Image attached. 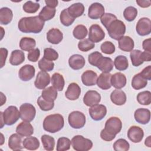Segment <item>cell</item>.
Listing matches in <instances>:
<instances>
[{
  "label": "cell",
  "instance_id": "6da1fadb",
  "mask_svg": "<svg viewBox=\"0 0 151 151\" xmlns=\"http://www.w3.org/2000/svg\"><path fill=\"white\" fill-rule=\"evenodd\" d=\"M44 26V21L39 16L23 17L18 22V27L24 33L40 32Z\"/></svg>",
  "mask_w": 151,
  "mask_h": 151
},
{
  "label": "cell",
  "instance_id": "7a4b0ae2",
  "mask_svg": "<svg viewBox=\"0 0 151 151\" xmlns=\"http://www.w3.org/2000/svg\"><path fill=\"white\" fill-rule=\"evenodd\" d=\"M122 123L117 117H111L105 123L104 128L101 131L100 137L105 141L113 140L122 130Z\"/></svg>",
  "mask_w": 151,
  "mask_h": 151
},
{
  "label": "cell",
  "instance_id": "3957f363",
  "mask_svg": "<svg viewBox=\"0 0 151 151\" xmlns=\"http://www.w3.org/2000/svg\"><path fill=\"white\" fill-rule=\"evenodd\" d=\"M64 125L63 116L60 114H50L45 117L43 121L44 129L51 133H56L63 129Z\"/></svg>",
  "mask_w": 151,
  "mask_h": 151
},
{
  "label": "cell",
  "instance_id": "277c9868",
  "mask_svg": "<svg viewBox=\"0 0 151 151\" xmlns=\"http://www.w3.org/2000/svg\"><path fill=\"white\" fill-rule=\"evenodd\" d=\"M106 29L111 38L118 40L125 34L126 25L123 21L117 19L114 20Z\"/></svg>",
  "mask_w": 151,
  "mask_h": 151
},
{
  "label": "cell",
  "instance_id": "5b68a950",
  "mask_svg": "<svg viewBox=\"0 0 151 151\" xmlns=\"http://www.w3.org/2000/svg\"><path fill=\"white\" fill-rule=\"evenodd\" d=\"M1 117H2L4 124L11 126L15 123L20 117V113L16 106H10L4 111L0 112Z\"/></svg>",
  "mask_w": 151,
  "mask_h": 151
},
{
  "label": "cell",
  "instance_id": "8992f818",
  "mask_svg": "<svg viewBox=\"0 0 151 151\" xmlns=\"http://www.w3.org/2000/svg\"><path fill=\"white\" fill-rule=\"evenodd\" d=\"M71 144L73 148L77 151H87L93 147L91 140L84 137L81 135L74 136L71 140Z\"/></svg>",
  "mask_w": 151,
  "mask_h": 151
},
{
  "label": "cell",
  "instance_id": "52a82bcc",
  "mask_svg": "<svg viewBox=\"0 0 151 151\" xmlns=\"http://www.w3.org/2000/svg\"><path fill=\"white\" fill-rule=\"evenodd\" d=\"M68 121L70 126L73 129H81L86 124L85 115L79 111H74L68 115Z\"/></svg>",
  "mask_w": 151,
  "mask_h": 151
},
{
  "label": "cell",
  "instance_id": "ba28073f",
  "mask_svg": "<svg viewBox=\"0 0 151 151\" xmlns=\"http://www.w3.org/2000/svg\"><path fill=\"white\" fill-rule=\"evenodd\" d=\"M20 118L24 122H30L34 120L36 114L35 107L30 103H24L19 107Z\"/></svg>",
  "mask_w": 151,
  "mask_h": 151
},
{
  "label": "cell",
  "instance_id": "9c48e42d",
  "mask_svg": "<svg viewBox=\"0 0 151 151\" xmlns=\"http://www.w3.org/2000/svg\"><path fill=\"white\" fill-rule=\"evenodd\" d=\"M91 118L95 121L102 120L107 114V108L103 104H96L91 106L88 109Z\"/></svg>",
  "mask_w": 151,
  "mask_h": 151
},
{
  "label": "cell",
  "instance_id": "30bf717a",
  "mask_svg": "<svg viewBox=\"0 0 151 151\" xmlns=\"http://www.w3.org/2000/svg\"><path fill=\"white\" fill-rule=\"evenodd\" d=\"M105 37V33L98 24H93L89 28L88 39L93 42H99Z\"/></svg>",
  "mask_w": 151,
  "mask_h": 151
},
{
  "label": "cell",
  "instance_id": "8fae6325",
  "mask_svg": "<svg viewBox=\"0 0 151 151\" xmlns=\"http://www.w3.org/2000/svg\"><path fill=\"white\" fill-rule=\"evenodd\" d=\"M136 29L137 33L141 36L150 34L151 32V21L149 18L143 17L137 21Z\"/></svg>",
  "mask_w": 151,
  "mask_h": 151
},
{
  "label": "cell",
  "instance_id": "7c38bea8",
  "mask_svg": "<svg viewBox=\"0 0 151 151\" xmlns=\"http://www.w3.org/2000/svg\"><path fill=\"white\" fill-rule=\"evenodd\" d=\"M104 14V8L103 5L99 2L93 3L88 8V16L93 19L100 18Z\"/></svg>",
  "mask_w": 151,
  "mask_h": 151
},
{
  "label": "cell",
  "instance_id": "4fadbf2b",
  "mask_svg": "<svg viewBox=\"0 0 151 151\" xmlns=\"http://www.w3.org/2000/svg\"><path fill=\"white\" fill-rule=\"evenodd\" d=\"M101 101L100 94L95 90H88L83 97L84 103L88 107L97 104Z\"/></svg>",
  "mask_w": 151,
  "mask_h": 151
},
{
  "label": "cell",
  "instance_id": "5bb4252c",
  "mask_svg": "<svg viewBox=\"0 0 151 151\" xmlns=\"http://www.w3.org/2000/svg\"><path fill=\"white\" fill-rule=\"evenodd\" d=\"M35 73V69L34 67L30 64H26L19 69L18 76L22 81H28L34 77Z\"/></svg>",
  "mask_w": 151,
  "mask_h": 151
},
{
  "label": "cell",
  "instance_id": "9a60e30c",
  "mask_svg": "<svg viewBox=\"0 0 151 151\" xmlns=\"http://www.w3.org/2000/svg\"><path fill=\"white\" fill-rule=\"evenodd\" d=\"M50 76L47 72L41 71L37 75L34 85L38 89H44L50 84Z\"/></svg>",
  "mask_w": 151,
  "mask_h": 151
},
{
  "label": "cell",
  "instance_id": "2e32d148",
  "mask_svg": "<svg viewBox=\"0 0 151 151\" xmlns=\"http://www.w3.org/2000/svg\"><path fill=\"white\" fill-rule=\"evenodd\" d=\"M143 130L139 126H132L127 131V137L133 143H139L143 139Z\"/></svg>",
  "mask_w": 151,
  "mask_h": 151
},
{
  "label": "cell",
  "instance_id": "e0dca14e",
  "mask_svg": "<svg viewBox=\"0 0 151 151\" xmlns=\"http://www.w3.org/2000/svg\"><path fill=\"white\" fill-rule=\"evenodd\" d=\"M136 121L140 124H146L148 123L150 119V111L147 109H137L134 114Z\"/></svg>",
  "mask_w": 151,
  "mask_h": 151
},
{
  "label": "cell",
  "instance_id": "ac0fdd59",
  "mask_svg": "<svg viewBox=\"0 0 151 151\" xmlns=\"http://www.w3.org/2000/svg\"><path fill=\"white\" fill-rule=\"evenodd\" d=\"M81 94V88L76 83H70L65 93L67 99L70 100H76L78 99Z\"/></svg>",
  "mask_w": 151,
  "mask_h": 151
},
{
  "label": "cell",
  "instance_id": "d6986e66",
  "mask_svg": "<svg viewBox=\"0 0 151 151\" xmlns=\"http://www.w3.org/2000/svg\"><path fill=\"white\" fill-rule=\"evenodd\" d=\"M16 132L21 137H28L34 133V128L29 122H22L17 126Z\"/></svg>",
  "mask_w": 151,
  "mask_h": 151
},
{
  "label": "cell",
  "instance_id": "ffe728a7",
  "mask_svg": "<svg viewBox=\"0 0 151 151\" xmlns=\"http://www.w3.org/2000/svg\"><path fill=\"white\" fill-rule=\"evenodd\" d=\"M68 64L72 69L78 70L84 67L86 64V61L81 55L74 54L69 58Z\"/></svg>",
  "mask_w": 151,
  "mask_h": 151
},
{
  "label": "cell",
  "instance_id": "44dd1931",
  "mask_svg": "<svg viewBox=\"0 0 151 151\" xmlns=\"http://www.w3.org/2000/svg\"><path fill=\"white\" fill-rule=\"evenodd\" d=\"M97 74L93 70H86L81 75V81L86 86H94L97 83Z\"/></svg>",
  "mask_w": 151,
  "mask_h": 151
},
{
  "label": "cell",
  "instance_id": "7402d4cb",
  "mask_svg": "<svg viewBox=\"0 0 151 151\" xmlns=\"http://www.w3.org/2000/svg\"><path fill=\"white\" fill-rule=\"evenodd\" d=\"M111 85L116 89H120L126 84V77L122 73H116L111 76Z\"/></svg>",
  "mask_w": 151,
  "mask_h": 151
},
{
  "label": "cell",
  "instance_id": "603a6c76",
  "mask_svg": "<svg viewBox=\"0 0 151 151\" xmlns=\"http://www.w3.org/2000/svg\"><path fill=\"white\" fill-rule=\"evenodd\" d=\"M63 38L62 32L58 28H52L47 33V39L48 41L52 44H59Z\"/></svg>",
  "mask_w": 151,
  "mask_h": 151
},
{
  "label": "cell",
  "instance_id": "cb8c5ba5",
  "mask_svg": "<svg viewBox=\"0 0 151 151\" xmlns=\"http://www.w3.org/2000/svg\"><path fill=\"white\" fill-rule=\"evenodd\" d=\"M110 99L113 104L117 106H122L126 101V95L123 90L116 89L111 92Z\"/></svg>",
  "mask_w": 151,
  "mask_h": 151
},
{
  "label": "cell",
  "instance_id": "d4e9b609",
  "mask_svg": "<svg viewBox=\"0 0 151 151\" xmlns=\"http://www.w3.org/2000/svg\"><path fill=\"white\" fill-rule=\"evenodd\" d=\"M96 67L103 73H110L113 68V61L111 58L103 56Z\"/></svg>",
  "mask_w": 151,
  "mask_h": 151
},
{
  "label": "cell",
  "instance_id": "484cf974",
  "mask_svg": "<svg viewBox=\"0 0 151 151\" xmlns=\"http://www.w3.org/2000/svg\"><path fill=\"white\" fill-rule=\"evenodd\" d=\"M119 48L126 52H129L133 50L134 43L133 40L129 36H123L118 40Z\"/></svg>",
  "mask_w": 151,
  "mask_h": 151
},
{
  "label": "cell",
  "instance_id": "4316f807",
  "mask_svg": "<svg viewBox=\"0 0 151 151\" xmlns=\"http://www.w3.org/2000/svg\"><path fill=\"white\" fill-rule=\"evenodd\" d=\"M111 74L110 73H102L100 74L97 80V84L99 88L102 90H108L111 87Z\"/></svg>",
  "mask_w": 151,
  "mask_h": 151
},
{
  "label": "cell",
  "instance_id": "83f0119b",
  "mask_svg": "<svg viewBox=\"0 0 151 151\" xmlns=\"http://www.w3.org/2000/svg\"><path fill=\"white\" fill-rule=\"evenodd\" d=\"M21 136L18 133H14L10 136L8 139V146L12 150H20L23 149Z\"/></svg>",
  "mask_w": 151,
  "mask_h": 151
},
{
  "label": "cell",
  "instance_id": "f1b7e54d",
  "mask_svg": "<svg viewBox=\"0 0 151 151\" xmlns=\"http://www.w3.org/2000/svg\"><path fill=\"white\" fill-rule=\"evenodd\" d=\"M25 60L24 52L19 50H15L12 51L9 58V63L12 65H18L22 64Z\"/></svg>",
  "mask_w": 151,
  "mask_h": 151
},
{
  "label": "cell",
  "instance_id": "f546056e",
  "mask_svg": "<svg viewBox=\"0 0 151 151\" xmlns=\"http://www.w3.org/2000/svg\"><path fill=\"white\" fill-rule=\"evenodd\" d=\"M67 9L70 15L76 18L83 14L84 12V6L82 3L77 2L71 5Z\"/></svg>",
  "mask_w": 151,
  "mask_h": 151
},
{
  "label": "cell",
  "instance_id": "4dcf8cb0",
  "mask_svg": "<svg viewBox=\"0 0 151 151\" xmlns=\"http://www.w3.org/2000/svg\"><path fill=\"white\" fill-rule=\"evenodd\" d=\"M22 146L27 150H35L39 148L40 142L35 137L28 136L22 141Z\"/></svg>",
  "mask_w": 151,
  "mask_h": 151
},
{
  "label": "cell",
  "instance_id": "1f68e13d",
  "mask_svg": "<svg viewBox=\"0 0 151 151\" xmlns=\"http://www.w3.org/2000/svg\"><path fill=\"white\" fill-rule=\"evenodd\" d=\"M13 18L12 10L8 7H3L0 9V23L2 25L9 24Z\"/></svg>",
  "mask_w": 151,
  "mask_h": 151
},
{
  "label": "cell",
  "instance_id": "d6a6232c",
  "mask_svg": "<svg viewBox=\"0 0 151 151\" xmlns=\"http://www.w3.org/2000/svg\"><path fill=\"white\" fill-rule=\"evenodd\" d=\"M41 96L48 101L54 102L57 97V90L53 86H50L42 90Z\"/></svg>",
  "mask_w": 151,
  "mask_h": 151
},
{
  "label": "cell",
  "instance_id": "836d02e7",
  "mask_svg": "<svg viewBox=\"0 0 151 151\" xmlns=\"http://www.w3.org/2000/svg\"><path fill=\"white\" fill-rule=\"evenodd\" d=\"M51 84L57 91H62L65 85L63 76L58 73H55L51 77Z\"/></svg>",
  "mask_w": 151,
  "mask_h": 151
},
{
  "label": "cell",
  "instance_id": "e575fe53",
  "mask_svg": "<svg viewBox=\"0 0 151 151\" xmlns=\"http://www.w3.org/2000/svg\"><path fill=\"white\" fill-rule=\"evenodd\" d=\"M36 45L35 40L30 37H23L19 41V47L23 51H29Z\"/></svg>",
  "mask_w": 151,
  "mask_h": 151
},
{
  "label": "cell",
  "instance_id": "d590c367",
  "mask_svg": "<svg viewBox=\"0 0 151 151\" xmlns=\"http://www.w3.org/2000/svg\"><path fill=\"white\" fill-rule=\"evenodd\" d=\"M147 80L144 78L140 73L135 74L132 80V86L135 90H140L146 86Z\"/></svg>",
  "mask_w": 151,
  "mask_h": 151
},
{
  "label": "cell",
  "instance_id": "8d00e7d4",
  "mask_svg": "<svg viewBox=\"0 0 151 151\" xmlns=\"http://www.w3.org/2000/svg\"><path fill=\"white\" fill-rule=\"evenodd\" d=\"M55 8H52L48 6H45L39 13V17L44 21H47L51 19L55 14Z\"/></svg>",
  "mask_w": 151,
  "mask_h": 151
},
{
  "label": "cell",
  "instance_id": "74e56055",
  "mask_svg": "<svg viewBox=\"0 0 151 151\" xmlns=\"http://www.w3.org/2000/svg\"><path fill=\"white\" fill-rule=\"evenodd\" d=\"M130 57L132 65L134 67H138L143 63L142 57V51L139 50H133L131 51Z\"/></svg>",
  "mask_w": 151,
  "mask_h": 151
},
{
  "label": "cell",
  "instance_id": "f35d334b",
  "mask_svg": "<svg viewBox=\"0 0 151 151\" xmlns=\"http://www.w3.org/2000/svg\"><path fill=\"white\" fill-rule=\"evenodd\" d=\"M115 68L119 71H124L129 67V62L127 58L124 55L117 56L114 61Z\"/></svg>",
  "mask_w": 151,
  "mask_h": 151
},
{
  "label": "cell",
  "instance_id": "ab89813d",
  "mask_svg": "<svg viewBox=\"0 0 151 151\" xmlns=\"http://www.w3.org/2000/svg\"><path fill=\"white\" fill-rule=\"evenodd\" d=\"M41 140L45 150L47 151L53 150L55 146V139L50 135L44 134L41 136Z\"/></svg>",
  "mask_w": 151,
  "mask_h": 151
},
{
  "label": "cell",
  "instance_id": "60d3db41",
  "mask_svg": "<svg viewBox=\"0 0 151 151\" xmlns=\"http://www.w3.org/2000/svg\"><path fill=\"white\" fill-rule=\"evenodd\" d=\"M60 19L61 24L64 26L68 27L71 25L74 21L75 18L70 15L68 13L67 8L63 9L60 14Z\"/></svg>",
  "mask_w": 151,
  "mask_h": 151
},
{
  "label": "cell",
  "instance_id": "b9f144b4",
  "mask_svg": "<svg viewBox=\"0 0 151 151\" xmlns=\"http://www.w3.org/2000/svg\"><path fill=\"white\" fill-rule=\"evenodd\" d=\"M138 103L142 105H149L151 103V93L150 91L140 92L137 96Z\"/></svg>",
  "mask_w": 151,
  "mask_h": 151
},
{
  "label": "cell",
  "instance_id": "7bdbcfd3",
  "mask_svg": "<svg viewBox=\"0 0 151 151\" xmlns=\"http://www.w3.org/2000/svg\"><path fill=\"white\" fill-rule=\"evenodd\" d=\"M87 29L83 25H77L73 31V36L78 40L84 39L87 36Z\"/></svg>",
  "mask_w": 151,
  "mask_h": 151
},
{
  "label": "cell",
  "instance_id": "ee69618b",
  "mask_svg": "<svg viewBox=\"0 0 151 151\" xmlns=\"http://www.w3.org/2000/svg\"><path fill=\"white\" fill-rule=\"evenodd\" d=\"M71 146V140L65 137H61L58 139L56 150L57 151H65L69 150Z\"/></svg>",
  "mask_w": 151,
  "mask_h": 151
},
{
  "label": "cell",
  "instance_id": "f6af8a7d",
  "mask_svg": "<svg viewBox=\"0 0 151 151\" xmlns=\"http://www.w3.org/2000/svg\"><path fill=\"white\" fill-rule=\"evenodd\" d=\"M137 15V10L136 8L130 6L127 7L123 11V16L126 20L131 22L133 21Z\"/></svg>",
  "mask_w": 151,
  "mask_h": 151
},
{
  "label": "cell",
  "instance_id": "bcb514c9",
  "mask_svg": "<svg viewBox=\"0 0 151 151\" xmlns=\"http://www.w3.org/2000/svg\"><path fill=\"white\" fill-rule=\"evenodd\" d=\"M113 148L115 151H127L130 148V145L126 140L119 139L114 143Z\"/></svg>",
  "mask_w": 151,
  "mask_h": 151
},
{
  "label": "cell",
  "instance_id": "7dc6e473",
  "mask_svg": "<svg viewBox=\"0 0 151 151\" xmlns=\"http://www.w3.org/2000/svg\"><path fill=\"white\" fill-rule=\"evenodd\" d=\"M38 67L41 71H50L54 69V63L43 57L38 61Z\"/></svg>",
  "mask_w": 151,
  "mask_h": 151
},
{
  "label": "cell",
  "instance_id": "c3c4849f",
  "mask_svg": "<svg viewBox=\"0 0 151 151\" xmlns=\"http://www.w3.org/2000/svg\"><path fill=\"white\" fill-rule=\"evenodd\" d=\"M40 5L38 3L28 1L23 5L22 9L27 13L32 14L36 12L40 8Z\"/></svg>",
  "mask_w": 151,
  "mask_h": 151
},
{
  "label": "cell",
  "instance_id": "681fc988",
  "mask_svg": "<svg viewBox=\"0 0 151 151\" xmlns=\"http://www.w3.org/2000/svg\"><path fill=\"white\" fill-rule=\"evenodd\" d=\"M95 44L94 42H91L89 39H84L80 41L78 44V49L83 52H87L90 50L94 48Z\"/></svg>",
  "mask_w": 151,
  "mask_h": 151
},
{
  "label": "cell",
  "instance_id": "f907efd6",
  "mask_svg": "<svg viewBox=\"0 0 151 151\" xmlns=\"http://www.w3.org/2000/svg\"><path fill=\"white\" fill-rule=\"evenodd\" d=\"M37 104L41 110L42 111H49L53 109L54 106V102H50L44 100L42 96H40L37 99Z\"/></svg>",
  "mask_w": 151,
  "mask_h": 151
},
{
  "label": "cell",
  "instance_id": "816d5d0a",
  "mask_svg": "<svg viewBox=\"0 0 151 151\" xmlns=\"http://www.w3.org/2000/svg\"><path fill=\"white\" fill-rule=\"evenodd\" d=\"M115 19H117V17L111 13H104L103 15L100 18L101 24L107 29L109 25Z\"/></svg>",
  "mask_w": 151,
  "mask_h": 151
},
{
  "label": "cell",
  "instance_id": "f5cc1de1",
  "mask_svg": "<svg viewBox=\"0 0 151 151\" xmlns=\"http://www.w3.org/2000/svg\"><path fill=\"white\" fill-rule=\"evenodd\" d=\"M101 51L106 54H112L115 51V46L110 41H105L101 44L100 46Z\"/></svg>",
  "mask_w": 151,
  "mask_h": 151
},
{
  "label": "cell",
  "instance_id": "db71d44e",
  "mask_svg": "<svg viewBox=\"0 0 151 151\" xmlns=\"http://www.w3.org/2000/svg\"><path fill=\"white\" fill-rule=\"evenodd\" d=\"M44 58L50 61H55L58 59V54L53 48H46L44 50Z\"/></svg>",
  "mask_w": 151,
  "mask_h": 151
},
{
  "label": "cell",
  "instance_id": "11a10c76",
  "mask_svg": "<svg viewBox=\"0 0 151 151\" xmlns=\"http://www.w3.org/2000/svg\"><path fill=\"white\" fill-rule=\"evenodd\" d=\"M103 57V55L101 53L99 52V51H94L88 55V60L90 64L96 66L98 62L99 61L100 59Z\"/></svg>",
  "mask_w": 151,
  "mask_h": 151
},
{
  "label": "cell",
  "instance_id": "9f6ffc18",
  "mask_svg": "<svg viewBox=\"0 0 151 151\" xmlns=\"http://www.w3.org/2000/svg\"><path fill=\"white\" fill-rule=\"evenodd\" d=\"M40 55V51L38 48H34L29 51L28 54V59L31 62H36L38 61Z\"/></svg>",
  "mask_w": 151,
  "mask_h": 151
},
{
  "label": "cell",
  "instance_id": "6f0895ef",
  "mask_svg": "<svg viewBox=\"0 0 151 151\" xmlns=\"http://www.w3.org/2000/svg\"><path fill=\"white\" fill-rule=\"evenodd\" d=\"M140 74L146 80H151V65H148L142 70Z\"/></svg>",
  "mask_w": 151,
  "mask_h": 151
},
{
  "label": "cell",
  "instance_id": "680465c9",
  "mask_svg": "<svg viewBox=\"0 0 151 151\" xmlns=\"http://www.w3.org/2000/svg\"><path fill=\"white\" fill-rule=\"evenodd\" d=\"M1 52V68H2L6 61V59L8 55V50L4 48H1L0 49Z\"/></svg>",
  "mask_w": 151,
  "mask_h": 151
},
{
  "label": "cell",
  "instance_id": "91938a15",
  "mask_svg": "<svg viewBox=\"0 0 151 151\" xmlns=\"http://www.w3.org/2000/svg\"><path fill=\"white\" fill-rule=\"evenodd\" d=\"M151 41L150 38H148V39L145 40L143 41L142 46H143V49L145 51L151 52V45H150L151 41Z\"/></svg>",
  "mask_w": 151,
  "mask_h": 151
},
{
  "label": "cell",
  "instance_id": "94428289",
  "mask_svg": "<svg viewBox=\"0 0 151 151\" xmlns=\"http://www.w3.org/2000/svg\"><path fill=\"white\" fill-rule=\"evenodd\" d=\"M136 3L142 8H147L150 6L151 1L150 0H137Z\"/></svg>",
  "mask_w": 151,
  "mask_h": 151
},
{
  "label": "cell",
  "instance_id": "6125c7cd",
  "mask_svg": "<svg viewBox=\"0 0 151 151\" xmlns=\"http://www.w3.org/2000/svg\"><path fill=\"white\" fill-rule=\"evenodd\" d=\"M45 3L46 4L47 6L52 8H55L58 5V1L57 0H46L45 1Z\"/></svg>",
  "mask_w": 151,
  "mask_h": 151
},
{
  "label": "cell",
  "instance_id": "be15d7a7",
  "mask_svg": "<svg viewBox=\"0 0 151 151\" xmlns=\"http://www.w3.org/2000/svg\"><path fill=\"white\" fill-rule=\"evenodd\" d=\"M142 57L143 61H150L151 60V52L142 51Z\"/></svg>",
  "mask_w": 151,
  "mask_h": 151
},
{
  "label": "cell",
  "instance_id": "e7e4bbea",
  "mask_svg": "<svg viewBox=\"0 0 151 151\" xmlns=\"http://www.w3.org/2000/svg\"><path fill=\"white\" fill-rule=\"evenodd\" d=\"M151 136H149L146 139H145V145L149 147H151Z\"/></svg>",
  "mask_w": 151,
  "mask_h": 151
}]
</instances>
